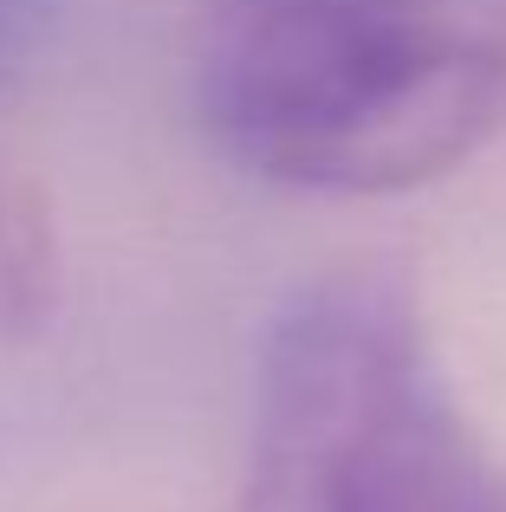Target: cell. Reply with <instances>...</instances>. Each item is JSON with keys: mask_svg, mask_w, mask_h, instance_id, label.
I'll return each mask as SVG.
<instances>
[{"mask_svg": "<svg viewBox=\"0 0 506 512\" xmlns=\"http://www.w3.org/2000/svg\"><path fill=\"white\" fill-rule=\"evenodd\" d=\"M195 117L305 195L442 182L506 124V46L455 0H202Z\"/></svg>", "mask_w": 506, "mask_h": 512, "instance_id": "obj_1", "label": "cell"}, {"mask_svg": "<svg viewBox=\"0 0 506 512\" xmlns=\"http://www.w3.org/2000/svg\"><path fill=\"white\" fill-rule=\"evenodd\" d=\"M228 512H506V467L396 273L331 266L266 318Z\"/></svg>", "mask_w": 506, "mask_h": 512, "instance_id": "obj_2", "label": "cell"}, {"mask_svg": "<svg viewBox=\"0 0 506 512\" xmlns=\"http://www.w3.org/2000/svg\"><path fill=\"white\" fill-rule=\"evenodd\" d=\"M52 312H59V234H52V208L0 156V344L46 331Z\"/></svg>", "mask_w": 506, "mask_h": 512, "instance_id": "obj_3", "label": "cell"}, {"mask_svg": "<svg viewBox=\"0 0 506 512\" xmlns=\"http://www.w3.org/2000/svg\"><path fill=\"white\" fill-rule=\"evenodd\" d=\"M65 0H0V98L39 65V52L59 33Z\"/></svg>", "mask_w": 506, "mask_h": 512, "instance_id": "obj_4", "label": "cell"}]
</instances>
